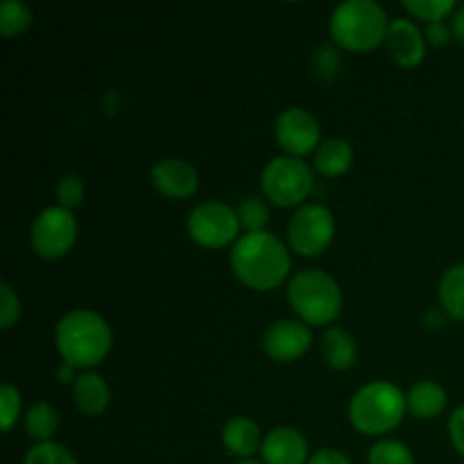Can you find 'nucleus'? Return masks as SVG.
<instances>
[{
  "label": "nucleus",
  "instance_id": "obj_1",
  "mask_svg": "<svg viewBox=\"0 0 464 464\" xmlns=\"http://www.w3.org/2000/svg\"><path fill=\"white\" fill-rule=\"evenodd\" d=\"M229 266L236 279L249 290L267 293L290 276V247L270 231L240 236L229 252Z\"/></svg>",
  "mask_w": 464,
  "mask_h": 464
},
{
  "label": "nucleus",
  "instance_id": "obj_2",
  "mask_svg": "<svg viewBox=\"0 0 464 464\" xmlns=\"http://www.w3.org/2000/svg\"><path fill=\"white\" fill-rule=\"evenodd\" d=\"M54 344L63 362L75 370L91 372L109 356L113 334L109 322L91 308H75L59 320Z\"/></svg>",
  "mask_w": 464,
  "mask_h": 464
},
{
  "label": "nucleus",
  "instance_id": "obj_3",
  "mask_svg": "<svg viewBox=\"0 0 464 464\" xmlns=\"http://www.w3.org/2000/svg\"><path fill=\"white\" fill-rule=\"evenodd\" d=\"M388 14L374 0H347L338 5L329 21V34L347 53H374L388 36Z\"/></svg>",
  "mask_w": 464,
  "mask_h": 464
},
{
  "label": "nucleus",
  "instance_id": "obj_4",
  "mask_svg": "<svg viewBox=\"0 0 464 464\" xmlns=\"http://www.w3.org/2000/svg\"><path fill=\"white\" fill-rule=\"evenodd\" d=\"M408 412L406 394L390 381H372L362 385L349 403V421L358 433L381 438L399 429Z\"/></svg>",
  "mask_w": 464,
  "mask_h": 464
},
{
  "label": "nucleus",
  "instance_id": "obj_5",
  "mask_svg": "<svg viewBox=\"0 0 464 464\" xmlns=\"http://www.w3.org/2000/svg\"><path fill=\"white\" fill-rule=\"evenodd\" d=\"M288 304L308 326H326L343 313V290L324 270H302L290 279Z\"/></svg>",
  "mask_w": 464,
  "mask_h": 464
},
{
  "label": "nucleus",
  "instance_id": "obj_6",
  "mask_svg": "<svg viewBox=\"0 0 464 464\" xmlns=\"http://www.w3.org/2000/svg\"><path fill=\"white\" fill-rule=\"evenodd\" d=\"M315 188V170L304 159L281 154L267 161L261 172V190L279 208L304 207Z\"/></svg>",
  "mask_w": 464,
  "mask_h": 464
},
{
  "label": "nucleus",
  "instance_id": "obj_7",
  "mask_svg": "<svg viewBox=\"0 0 464 464\" xmlns=\"http://www.w3.org/2000/svg\"><path fill=\"white\" fill-rule=\"evenodd\" d=\"M238 211L225 202H202L186 218V231L199 247L222 249L234 247L240 238Z\"/></svg>",
  "mask_w": 464,
  "mask_h": 464
},
{
  "label": "nucleus",
  "instance_id": "obj_8",
  "mask_svg": "<svg viewBox=\"0 0 464 464\" xmlns=\"http://www.w3.org/2000/svg\"><path fill=\"white\" fill-rule=\"evenodd\" d=\"M335 238L334 213L324 204L308 202L288 222V247L304 258H317Z\"/></svg>",
  "mask_w": 464,
  "mask_h": 464
},
{
  "label": "nucleus",
  "instance_id": "obj_9",
  "mask_svg": "<svg viewBox=\"0 0 464 464\" xmlns=\"http://www.w3.org/2000/svg\"><path fill=\"white\" fill-rule=\"evenodd\" d=\"M80 225L75 213L63 207H50L36 216L30 229V243L36 256L45 261H59L66 256L77 243Z\"/></svg>",
  "mask_w": 464,
  "mask_h": 464
},
{
  "label": "nucleus",
  "instance_id": "obj_10",
  "mask_svg": "<svg viewBox=\"0 0 464 464\" xmlns=\"http://www.w3.org/2000/svg\"><path fill=\"white\" fill-rule=\"evenodd\" d=\"M275 139L288 157L302 159L322 145L320 122L308 109L290 107L276 118Z\"/></svg>",
  "mask_w": 464,
  "mask_h": 464
},
{
  "label": "nucleus",
  "instance_id": "obj_11",
  "mask_svg": "<svg viewBox=\"0 0 464 464\" xmlns=\"http://www.w3.org/2000/svg\"><path fill=\"white\" fill-rule=\"evenodd\" d=\"M313 331L302 320H279L263 334L261 347L275 362H295L311 349Z\"/></svg>",
  "mask_w": 464,
  "mask_h": 464
},
{
  "label": "nucleus",
  "instance_id": "obj_12",
  "mask_svg": "<svg viewBox=\"0 0 464 464\" xmlns=\"http://www.w3.org/2000/svg\"><path fill=\"white\" fill-rule=\"evenodd\" d=\"M150 181L168 199H188L198 193L199 175L184 159H161L150 170Z\"/></svg>",
  "mask_w": 464,
  "mask_h": 464
},
{
  "label": "nucleus",
  "instance_id": "obj_13",
  "mask_svg": "<svg viewBox=\"0 0 464 464\" xmlns=\"http://www.w3.org/2000/svg\"><path fill=\"white\" fill-rule=\"evenodd\" d=\"M385 45L392 62L401 68H417L426 57V36L411 18L390 21Z\"/></svg>",
  "mask_w": 464,
  "mask_h": 464
},
{
  "label": "nucleus",
  "instance_id": "obj_14",
  "mask_svg": "<svg viewBox=\"0 0 464 464\" xmlns=\"http://www.w3.org/2000/svg\"><path fill=\"white\" fill-rule=\"evenodd\" d=\"M313 453L308 440L290 426H276L263 438L261 460L266 464H306Z\"/></svg>",
  "mask_w": 464,
  "mask_h": 464
},
{
  "label": "nucleus",
  "instance_id": "obj_15",
  "mask_svg": "<svg viewBox=\"0 0 464 464\" xmlns=\"http://www.w3.org/2000/svg\"><path fill=\"white\" fill-rule=\"evenodd\" d=\"M222 444L234 458H254V453L261 451L263 435L256 421L249 417H231L222 429Z\"/></svg>",
  "mask_w": 464,
  "mask_h": 464
},
{
  "label": "nucleus",
  "instance_id": "obj_16",
  "mask_svg": "<svg viewBox=\"0 0 464 464\" xmlns=\"http://www.w3.org/2000/svg\"><path fill=\"white\" fill-rule=\"evenodd\" d=\"M72 401L80 408V412L89 417L102 415L111 403V390L107 381L95 372H82L72 383Z\"/></svg>",
  "mask_w": 464,
  "mask_h": 464
},
{
  "label": "nucleus",
  "instance_id": "obj_17",
  "mask_svg": "<svg viewBox=\"0 0 464 464\" xmlns=\"http://www.w3.org/2000/svg\"><path fill=\"white\" fill-rule=\"evenodd\" d=\"M322 356L324 362L335 372H349L358 362V344L340 326H331L322 335Z\"/></svg>",
  "mask_w": 464,
  "mask_h": 464
},
{
  "label": "nucleus",
  "instance_id": "obj_18",
  "mask_svg": "<svg viewBox=\"0 0 464 464\" xmlns=\"http://www.w3.org/2000/svg\"><path fill=\"white\" fill-rule=\"evenodd\" d=\"M353 166V150L347 140L343 139H326L322 140L320 148L313 157V170L320 172L326 179H335L349 172Z\"/></svg>",
  "mask_w": 464,
  "mask_h": 464
},
{
  "label": "nucleus",
  "instance_id": "obj_19",
  "mask_svg": "<svg viewBox=\"0 0 464 464\" xmlns=\"http://www.w3.org/2000/svg\"><path fill=\"white\" fill-rule=\"evenodd\" d=\"M447 390L435 381H420L406 394L408 412L417 420H435L447 408Z\"/></svg>",
  "mask_w": 464,
  "mask_h": 464
},
{
  "label": "nucleus",
  "instance_id": "obj_20",
  "mask_svg": "<svg viewBox=\"0 0 464 464\" xmlns=\"http://www.w3.org/2000/svg\"><path fill=\"white\" fill-rule=\"evenodd\" d=\"M438 295L442 311L453 320L464 322V263H458L444 272Z\"/></svg>",
  "mask_w": 464,
  "mask_h": 464
},
{
  "label": "nucleus",
  "instance_id": "obj_21",
  "mask_svg": "<svg viewBox=\"0 0 464 464\" xmlns=\"http://www.w3.org/2000/svg\"><path fill=\"white\" fill-rule=\"evenodd\" d=\"M25 433L36 442H50L59 429V412L53 403L36 401L25 412Z\"/></svg>",
  "mask_w": 464,
  "mask_h": 464
},
{
  "label": "nucleus",
  "instance_id": "obj_22",
  "mask_svg": "<svg viewBox=\"0 0 464 464\" xmlns=\"http://www.w3.org/2000/svg\"><path fill=\"white\" fill-rule=\"evenodd\" d=\"M32 25V9L30 5L18 3V0H5L0 5V34L5 39L23 34Z\"/></svg>",
  "mask_w": 464,
  "mask_h": 464
},
{
  "label": "nucleus",
  "instance_id": "obj_23",
  "mask_svg": "<svg viewBox=\"0 0 464 464\" xmlns=\"http://www.w3.org/2000/svg\"><path fill=\"white\" fill-rule=\"evenodd\" d=\"M23 464H80L77 458L72 456L71 449H66L63 444L54 442H36L27 449L25 460Z\"/></svg>",
  "mask_w": 464,
  "mask_h": 464
},
{
  "label": "nucleus",
  "instance_id": "obj_24",
  "mask_svg": "<svg viewBox=\"0 0 464 464\" xmlns=\"http://www.w3.org/2000/svg\"><path fill=\"white\" fill-rule=\"evenodd\" d=\"M367 464H415V456L399 440H379L367 453Z\"/></svg>",
  "mask_w": 464,
  "mask_h": 464
},
{
  "label": "nucleus",
  "instance_id": "obj_25",
  "mask_svg": "<svg viewBox=\"0 0 464 464\" xmlns=\"http://www.w3.org/2000/svg\"><path fill=\"white\" fill-rule=\"evenodd\" d=\"M238 218L240 227L247 234H258V231H266V225L270 222V207L261 198H245L238 207Z\"/></svg>",
  "mask_w": 464,
  "mask_h": 464
},
{
  "label": "nucleus",
  "instance_id": "obj_26",
  "mask_svg": "<svg viewBox=\"0 0 464 464\" xmlns=\"http://www.w3.org/2000/svg\"><path fill=\"white\" fill-rule=\"evenodd\" d=\"M403 9L411 12V16L433 25V23H444L449 14L456 12V3L453 0H406Z\"/></svg>",
  "mask_w": 464,
  "mask_h": 464
},
{
  "label": "nucleus",
  "instance_id": "obj_27",
  "mask_svg": "<svg viewBox=\"0 0 464 464\" xmlns=\"http://www.w3.org/2000/svg\"><path fill=\"white\" fill-rule=\"evenodd\" d=\"M18 417H21V392L12 383H5L0 388V426L5 433L14 429Z\"/></svg>",
  "mask_w": 464,
  "mask_h": 464
},
{
  "label": "nucleus",
  "instance_id": "obj_28",
  "mask_svg": "<svg viewBox=\"0 0 464 464\" xmlns=\"http://www.w3.org/2000/svg\"><path fill=\"white\" fill-rule=\"evenodd\" d=\"M84 195H86V186H84V179H82L80 175H63L62 179H59V184H57L59 207L72 211V208L80 207L82 199H84Z\"/></svg>",
  "mask_w": 464,
  "mask_h": 464
},
{
  "label": "nucleus",
  "instance_id": "obj_29",
  "mask_svg": "<svg viewBox=\"0 0 464 464\" xmlns=\"http://www.w3.org/2000/svg\"><path fill=\"white\" fill-rule=\"evenodd\" d=\"M18 317H21V299L14 293L12 285L3 284L0 285V326L5 331L12 329Z\"/></svg>",
  "mask_w": 464,
  "mask_h": 464
},
{
  "label": "nucleus",
  "instance_id": "obj_30",
  "mask_svg": "<svg viewBox=\"0 0 464 464\" xmlns=\"http://www.w3.org/2000/svg\"><path fill=\"white\" fill-rule=\"evenodd\" d=\"M313 66H315L317 75L326 77H335V72L340 71V54L334 45H320L315 53V59H313Z\"/></svg>",
  "mask_w": 464,
  "mask_h": 464
},
{
  "label": "nucleus",
  "instance_id": "obj_31",
  "mask_svg": "<svg viewBox=\"0 0 464 464\" xmlns=\"http://www.w3.org/2000/svg\"><path fill=\"white\" fill-rule=\"evenodd\" d=\"M449 438H451L453 449L464 458V406L456 408L449 420Z\"/></svg>",
  "mask_w": 464,
  "mask_h": 464
},
{
  "label": "nucleus",
  "instance_id": "obj_32",
  "mask_svg": "<svg viewBox=\"0 0 464 464\" xmlns=\"http://www.w3.org/2000/svg\"><path fill=\"white\" fill-rule=\"evenodd\" d=\"M453 39V30L444 23H433V25L426 27V44L435 45V48H444L449 41Z\"/></svg>",
  "mask_w": 464,
  "mask_h": 464
},
{
  "label": "nucleus",
  "instance_id": "obj_33",
  "mask_svg": "<svg viewBox=\"0 0 464 464\" xmlns=\"http://www.w3.org/2000/svg\"><path fill=\"white\" fill-rule=\"evenodd\" d=\"M306 464H352V460L338 449H320Z\"/></svg>",
  "mask_w": 464,
  "mask_h": 464
},
{
  "label": "nucleus",
  "instance_id": "obj_34",
  "mask_svg": "<svg viewBox=\"0 0 464 464\" xmlns=\"http://www.w3.org/2000/svg\"><path fill=\"white\" fill-rule=\"evenodd\" d=\"M451 30H453V36H456L460 44H464V7L456 9V14H453Z\"/></svg>",
  "mask_w": 464,
  "mask_h": 464
},
{
  "label": "nucleus",
  "instance_id": "obj_35",
  "mask_svg": "<svg viewBox=\"0 0 464 464\" xmlns=\"http://www.w3.org/2000/svg\"><path fill=\"white\" fill-rule=\"evenodd\" d=\"M57 379H59V383H75L77 381L75 367L68 365V362H62V365L57 367Z\"/></svg>",
  "mask_w": 464,
  "mask_h": 464
},
{
  "label": "nucleus",
  "instance_id": "obj_36",
  "mask_svg": "<svg viewBox=\"0 0 464 464\" xmlns=\"http://www.w3.org/2000/svg\"><path fill=\"white\" fill-rule=\"evenodd\" d=\"M442 313H440V311H429V313H426V326H429V329H442V326H444Z\"/></svg>",
  "mask_w": 464,
  "mask_h": 464
},
{
  "label": "nucleus",
  "instance_id": "obj_37",
  "mask_svg": "<svg viewBox=\"0 0 464 464\" xmlns=\"http://www.w3.org/2000/svg\"><path fill=\"white\" fill-rule=\"evenodd\" d=\"M236 464H266V462L256 460V458H243V460H236Z\"/></svg>",
  "mask_w": 464,
  "mask_h": 464
}]
</instances>
